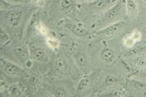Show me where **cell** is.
<instances>
[{"label": "cell", "instance_id": "6da1fadb", "mask_svg": "<svg viewBox=\"0 0 146 97\" xmlns=\"http://www.w3.org/2000/svg\"><path fill=\"white\" fill-rule=\"evenodd\" d=\"M125 1L126 0H118L113 6L107 9V11L102 15V17L99 19L98 24L100 25H104L108 23L111 24L120 15L124 9H125Z\"/></svg>", "mask_w": 146, "mask_h": 97}, {"label": "cell", "instance_id": "7a4b0ae2", "mask_svg": "<svg viewBox=\"0 0 146 97\" xmlns=\"http://www.w3.org/2000/svg\"><path fill=\"white\" fill-rule=\"evenodd\" d=\"M125 22L123 21H119L116 22L112 24L107 25L103 28L99 29L98 31H95L92 32V37H107V36H111L116 33H118L120 30H121L125 26Z\"/></svg>", "mask_w": 146, "mask_h": 97}, {"label": "cell", "instance_id": "3957f363", "mask_svg": "<svg viewBox=\"0 0 146 97\" xmlns=\"http://www.w3.org/2000/svg\"><path fill=\"white\" fill-rule=\"evenodd\" d=\"M1 66L4 73L9 77H19L25 74V70L22 67L6 59H1Z\"/></svg>", "mask_w": 146, "mask_h": 97}, {"label": "cell", "instance_id": "277c9868", "mask_svg": "<svg viewBox=\"0 0 146 97\" xmlns=\"http://www.w3.org/2000/svg\"><path fill=\"white\" fill-rule=\"evenodd\" d=\"M66 26L73 35L81 38H91L92 37V32L86 28L84 25L80 23L73 22H66Z\"/></svg>", "mask_w": 146, "mask_h": 97}, {"label": "cell", "instance_id": "5b68a950", "mask_svg": "<svg viewBox=\"0 0 146 97\" xmlns=\"http://www.w3.org/2000/svg\"><path fill=\"white\" fill-rule=\"evenodd\" d=\"M13 54L16 59L24 64H26L30 59V50L29 47L25 44H19L13 47Z\"/></svg>", "mask_w": 146, "mask_h": 97}, {"label": "cell", "instance_id": "8992f818", "mask_svg": "<svg viewBox=\"0 0 146 97\" xmlns=\"http://www.w3.org/2000/svg\"><path fill=\"white\" fill-rule=\"evenodd\" d=\"M118 0H95L87 4L88 7L92 10L101 11L108 9L109 8L113 6Z\"/></svg>", "mask_w": 146, "mask_h": 97}, {"label": "cell", "instance_id": "52a82bcc", "mask_svg": "<svg viewBox=\"0 0 146 97\" xmlns=\"http://www.w3.org/2000/svg\"><path fill=\"white\" fill-rule=\"evenodd\" d=\"M24 12L20 10H11L7 15L6 19L9 25L12 27H16L23 21Z\"/></svg>", "mask_w": 146, "mask_h": 97}, {"label": "cell", "instance_id": "ba28073f", "mask_svg": "<svg viewBox=\"0 0 146 97\" xmlns=\"http://www.w3.org/2000/svg\"><path fill=\"white\" fill-rule=\"evenodd\" d=\"M30 50V56L35 60L38 61H45L48 59L47 53L44 50L43 47L38 46H33L29 48Z\"/></svg>", "mask_w": 146, "mask_h": 97}, {"label": "cell", "instance_id": "9c48e42d", "mask_svg": "<svg viewBox=\"0 0 146 97\" xmlns=\"http://www.w3.org/2000/svg\"><path fill=\"white\" fill-rule=\"evenodd\" d=\"M100 57H101L102 60L103 61L105 64H111L115 60L116 58V53L115 50H112L111 48L109 47H105L101 50L100 53Z\"/></svg>", "mask_w": 146, "mask_h": 97}, {"label": "cell", "instance_id": "30bf717a", "mask_svg": "<svg viewBox=\"0 0 146 97\" xmlns=\"http://www.w3.org/2000/svg\"><path fill=\"white\" fill-rule=\"evenodd\" d=\"M74 59L76 60V64L78 65L81 70L86 72L88 70V60L86 58V56L83 53L78 52L74 54Z\"/></svg>", "mask_w": 146, "mask_h": 97}, {"label": "cell", "instance_id": "8fae6325", "mask_svg": "<svg viewBox=\"0 0 146 97\" xmlns=\"http://www.w3.org/2000/svg\"><path fill=\"white\" fill-rule=\"evenodd\" d=\"M125 11L127 15L130 17H134L138 14L139 6L135 0H126Z\"/></svg>", "mask_w": 146, "mask_h": 97}, {"label": "cell", "instance_id": "7c38bea8", "mask_svg": "<svg viewBox=\"0 0 146 97\" xmlns=\"http://www.w3.org/2000/svg\"><path fill=\"white\" fill-rule=\"evenodd\" d=\"M38 13L35 12L32 15L29 23L28 33H32L34 31H37V27L38 25Z\"/></svg>", "mask_w": 146, "mask_h": 97}, {"label": "cell", "instance_id": "4fadbf2b", "mask_svg": "<svg viewBox=\"0 0 146 97\" xmlns=\"http://www.w3.org/2000/svg\"><path fill=\"white\" fill-rule=\"evenodd\" d=\"M76 5V0H62L61 9L65 12H69L72 11Z\"/></svg>", "mask_w": 146, "mask_h": 97}, {"label": "cell", "instance_id": "5bb4252c", "mask_svg": "<svg viewBox=\"0 0 146 97\" xmlns=\"http://www.w3.org/2000/svg\"><path fill=\"white\" fill-rule=\"evenodd\" d=\"M133 87L136 90V92L141 96H146V83L138 80H132Z\"/></svg>", "mask_w": 146, "mask_h": 97}, {"label": "cell", "instance_id": "9a60e30c", "mask_svg": "<svg viewBox=\"0 0 146 97\" xmlns=\"http://www.w3.org/2000/svg\"><path fill=\"white\" fill-rule=\"evenodd\" d=\"M135 40L134 39V37H132L131 33L127 34V35L123 37V40H122V44L125 47L127 48H131L136 44Z\"/></svg>", "mask_w": 146, "mask_h": 97}, {"label": "cell", "instance_id": "2e32d148", "mask_svg": "<svg viewBox=\"0 0 146 97\" xmlns=\"http://www.w3.org/2000/svg\"><path fill=\"white\" fill-rule=\"evenodd\" d=\"M55 68L57 72H58L59 73H63L66 70V66L65 61L61 59V58H58V60H56V63H55Z\"/></svg>", "mask_w": 146, "mask_h": 97}, {"label": "cell", "instance_id": "e0dca14e", "mask_svg": "<svg viewBox=\"0 0 146 97\" xmlns=\"http://www.w3.org/2000/svg\"><path fill=\"white\" fill-rule=\"evenodd\" d=\"M46 44L52 49H58L59 47V41L54 37H48L46 38Z\"/></svg>", "mask_w": 146, "mask_h": 97}, {"label": "cell", "instance_id": "ac0fdd59", "mask_svg": "<svg viewBox=\"0 0 146 97\" xmlns=\"http://www.w3.org/2000/svg\"><path fill=\"white\" fill-rule=\"evenodd\" d=\"M0 40H1V46L5 45L10 41V37L3 28H1V31H0Z\"/></svg>", "mask_w": 146, "mask_h": 97}, {"label": "cell", "instance_id": "d6986e66", "mask_svg": "<svg viewBox=\"0 0 146 97\" xmlns=\"http://www.w3.org/2000/svg\"><path fill=\"white\" fill-rule=\"evenodd\" d=\"M9 96H23V92L18 86H12L9 88Z\"/></svg>", "mask_w": 146, "mask_h": 97}, {"label": "cell", "instance_id": "ffe728a7", "mask_svg": "<svg viewBox=\"0 0 146 97\" xmlns=\"http://www.w3.org/2000/svg\"><path fill=\"white\" fill-rule=\"evenodd\" d=\"M89 81H90V78L88 77H86L82 78V80L79 81L78 85V90L79 91H82L86 89V87H88V83H89Z\"/></svg>", "mask_w": 146, "mask_h": 97}, {"label": "cell", "instance_id": "44dd1931", "mask_svg": "<svg viewBox=\"0 0 146 97\" xmlns=\"http://www.w3.org/2000/svg\"><path fill=\"white\" fill-rule=\"evenodd\" d=\"M132 35V37H134V39L135 40V41L137 43L139 42L141 40V37H142V35L140 31H139L138 29H135L131 32H130Z\"/></svg>", "mask_w": 146, "mask_h": 97}, {"label": "cell", "instance_id": "7402d4cb", "mask_svg": "<svg viewBox=\"0 0 146 97\" xmlns=\"http://www.w3.org/2000/svg\"><path fill=\"white\" fill-rule=\"evenodd\" d=\"M103 96H112V97L122 96H124V92L120 91V90H116V91H113V92H110V93H106V94H104Z\"/></svg>", "mask_w": 146, "mask_h": 97}, {"label": "cell", "instance_id": "603a6c76", "mask_svg": "<svg viewBox=\"0 0 146 97\" xmlns=\"http://www.w3.org/2000/svg\"><path fill=\"white\" fill-rule=\"evenodd\" d=\"M136 64L138 65V67L141 68H145L146 67V59L144 57H139L136 61Z\"/></svg>", "mask_w": 146, "mask_h": 97}, {"label": "cell", "instance_id": "cb8c5ba5", "mask_svg": "<svg viewBox=\"0 0 146 97\" xmlns=\"http://www.w3.org/2000/svg\"><path fill=\"white\" fill-rule=\"evenodd\" d=\"M55 96H68V94H67V92L63 88H58L56 90Z\"/></svg>", "mask_w": 146, "mask_h": 97}, {"label": "cell", "instance_id": "d4e9b609", "mask_svg": "<svg viewBox=\"0 0 146 97\" xmlns=\"http://www.w3.org/2000/svg\"><path fill=\"white\" fill-rule=\"evenodd\" d=\"M118 81V79L115 77H111V76H109V77H106V83L107 85H111L112 83H115Z\"/></svg>", "mask_w": 146, "mask_h": 97}, {"label": "cell", "instance_id": "484cf974", "mask_svg": "<svg viewBox=\"0 0 146 97\" xmlns=\"http://www.w3.org/2000/svg\"><path fill=\"white\" fill-rule=\"evenodd\" d=\"M8 3H10L12 4H27L29 3V0H5Z\"/></svg>", "mask_w": 146, "mask_h": 97}, {"label": "cell", "instance_id": "4316f807", "mask_svg": "<svg viewBox=\"0 0 146 97\" xmlns=\"http://www.w3.org/2000/svg\"><path fill=\"white\" fill-rule=\"evenodd\" d=\"M31 1L38 7H43L45 5V0H31Z\"/></svg>", "mask_w": 146, "mask_h": 97}, {"label": "cell", "instance_id": "83f0119b", "mask_svg": "<svg viewBox=\"0 0 146 97\" xmlns=\"http://www.w3.org/2000/svg\"><path fill=\"white\" fill-rule=\"evenodd\" d=\"M78 1H80V2H83V1H86V0H78Z\"/></svg>", "mask_w": 146, "mask_h": 97}, {"label": "cell", "instance_id": "f1b7e54d", "mask_svg": "<svg viewBox=\"0 0 146 97\" xmlns=\"http://www.w3.org/2000/svg\"><path fill=\"white\" fill-rule=\"evenodd\" d=\"M143 1H144V2H145V3H146V0H143Z\"/></svg>", "mask_w": 146, "mask_h": 97}]
</instances>
